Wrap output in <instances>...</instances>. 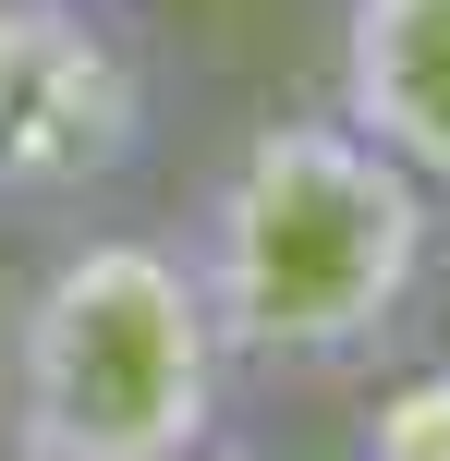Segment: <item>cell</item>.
<instances>
[{"label": "cell", "instance_id": "obj_1", "mask_svg": "<svg viewBox=\"0 0 450 461\" xmlns=\"http://www.w3.org/2000/svg\"><path fill=\"white\" fill-rule=\"evenodd\" d=\"M183 267L219 316L243 401L256 389H365L390 352L438 328L450 292V194L354 134L329 97L268 110L195 170Z\"/></svg>", "mask_w": 450, "mask_h": 461}, {"label": "cell", "instance_id": "obj_2", "mask_svg": "<svg viewBox=\"0 0 450 461\" xmlns=\"http://www.w3.org/2000/svg\"><path fill=\"white\" fill-rule=\"evenodd\" d=\"M243 413L219 316L159 219H73L0 292V461H183Z\"/></svg>", "mask_w": 450, "mask_h": 461}, {"label": "cell", "instance_id": "obj_3", "mask_svg": "<svg viewBox=\"0 0 450 461\" xmlns=\"http://www.w3.org/2000/svg\"><path fill=\"white\" fill-rule=\"evenodd\" d=\"M170 146V61L146 13L0 0V230L110 219Z\"/></svg>", "mask_w": 450, "mask_h": 461}, {"label": "cell", "instance_id": "obj_4", "mask_svg": "<svg viewBox=\"0 0 450 461\" xmlns=\"http://www.w3.org/2000/svg\"><path fill=\"white\" fill-rule=\"evenodd\" d=\"M329 110L378 158H402L427 194H450V0H341Z\"/></svg>", "mask_w": 450, "mask_h": 461}, {"label": "cell", "instance_id": "obj_5", "mask_svg": "<svg viewBox=\"0 0 450 461\" xmlns=\"http://www.w3.org/2000/svg\"><path fill=\"white\" fill-rule=\"evenodd\" d=\"M341 461H450V340H438V328L414 352H390V365L354 389Z\"/></svg>", "mask_w": 450, "mask_h": 461}, {"label": "cell", "instance_id": "obj_6", "mask_svg": "<svg viewBox=\"0 0 450 461\" xmlns=\"http://www.w3.org/2000/svg\"><path fill=\"white\" fill-rule=\"evenodd\" d=\"M183 461H292V449H280V438H256V425L232 413V425H219V438H195Z\"/></svg>", "mask_w": 450, "mask_h": 461}, {"label": "cell", "instance_id": "obj_7", "mask_svg": "<svg viewBox=\"0 0 450 461\" xmlns=\"http://www.w3.org/2000/svg\"><path fill=\"white\" fill-rule=\"evenodd\" d=\"M110 13H146V0H110Z\"/></svg>", "mask_w": 450, "mask_h": 461}]
</instances>
